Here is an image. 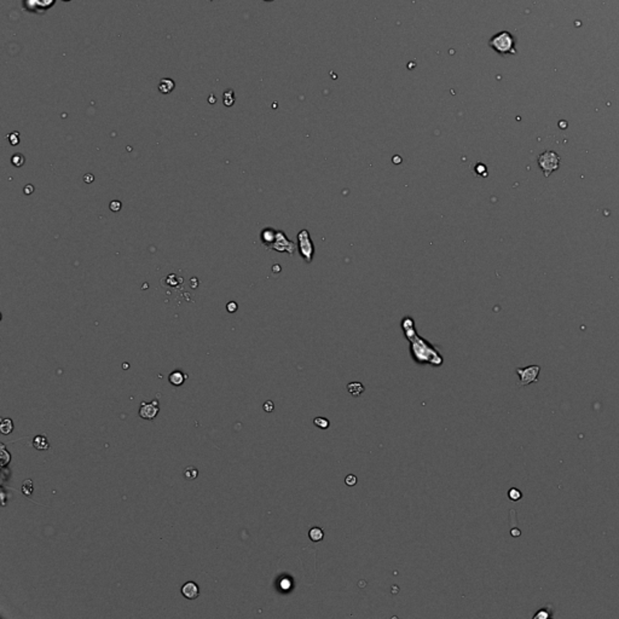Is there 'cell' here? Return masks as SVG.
Masks as SVG:
<instances>
[{
	"label": "cell",
	"mask_w": 619,
	"mask_h": 619,
	"mask_svg": "<svg viewBox=\"0 0 619 619\" xmlns=\"http://www.w3.org/2000/svg\"><path fill=\"white\" fill-rule=\"evenodd\" d=\"M490 48L500 54H517L515 50V38L509 32L503 31L497 33L490 39Z\"/></svg>",
	"instance_id": "obj_1"
},
{
	"label": "cell",
	"mask_w": 619,
	"mask_h": 619,
	"mask_svg": "<svg viewBox=\"0 0 619 619\" xmlns=\"http://www.w3.org/2000/svg\"><path fill=\"white\" fill-rule=\"evenodd\" d=\"M537 162H538L539 168L543 172L545 178H548L550 174L559 170L561 165V159L558 152L553 151V150H545L539 155Z\"/></svg>",
	"instance_id": "obj_2"
},
{
	"label": "cell",
	"mask_w": 619,
	"mask_h": 619,
	"mask_svg": "<svg viewBox=\"0 0 619 619\" xmlns=\"http://www.w3.org/2000/svg\"><path fill=\"white\" fill-rule=\"evenodd\" d=\"M298 250L304 259L305 263L310 264L313 260L315 255V244L311 239L310 234L307 230H301L298 234Z\"/></svg>",
	"instance_id": "obj_3"
},
{
	"label": "cell",
	"mask_w": 619,
	"mask_h": 619,
	"mask_svg": "<svg viewBox=\"0 0 619 619\" xmlns=\"http://www.w3.org/2000/svg\"><path fill=\"white\" fill-rule=\"evenodd\" d=\"M541 373L539 365H528L525 368H518L517 374L519 375V386H528L531 383L538 382V375Z\"/></svg>",
	"instance_id": "obj_4"
},
{
	"label": "cell",
	"mask_w": 619,
	"mask_h": 619,
	"mask_svg": "<svg viewBox=\"0 0 619 619\" xmlns=\"http://www.w3.org/2000/svg\"><path fill=\"white\" fill-rule=\"evenodd\" d=\"M270 249L277 250V252L281 253L287 252L288 254L293 255L294 250H295V243L293 241H290L283 231H277L276 239H275L274 244L270 247Z\"/></svg>",
	"instance_id": "obj_5"
},
{
	"label": "cell",
	"mask_w": 619,
	"mask_h": 619,
	"mask_svg": "<svg viewBox=\"0 0 619 619\" xmlns=\"http://www.w3.org/2000/svg\"><path fill=\"white\" fill-rule=\"evenodd\" d=\"M160 408L157 400H154L152 403H142L141 409H139V416L144 420H154L159 414Z\"/></svg>",
	"instance_id": "obj_6"
},
{
	"label": "cell",
	"mask_w": 619,
	"mask_h": 619,
	"mask_svg": "<svg viewBox=\"0 0 619 619\" xmlns=\"http://www.w3.org/2000/svg\"><path fill=\"white\" fill-rule=\"evenodd\" d=\"M54 4V0H24V7L32 12H39V10L45 11Z\"/></svg>",
	"instance_id": "obj_7"
},
{
	"label": "cell",
	"mask_w": 619,
	"mask_h": 619,
	"mask_svg": "<svg viewBox=\"0 0 619 619\" xmlns=\"http://www.w3.org/2000/svg\"><path fill=\"white\" fill-rule=\"evenodd\" d=\"M182 594L185 599L195 600L197 599L198 594H200V589H198L196 583L188 582L182 587Z\"/></svg>",
	"instance_id": "obj_8"
},
{
	"label": "cell",
	"mask_w": 619,
	"mask_h": 619,
	"mask_svg": "<svg viewBox=\"0 0 619 619\" xmlns=\"http://www.w3.org/2000/svg\"><path fill=\"white\" fill-rule=\"evenodd\" d=\"M276 236H277L276 230H274V229H271V228H266L261 231L260 238L264 246H265L266 248H270L272 244H274L275 239H276Z\"/></svg>",
	"instance_id": "obj_9"
},
{
	"label": "cell",
	"mask_w": 619,
	"mask_h": 619,
	"mask_svg": "<svg viewBox=\"0 0 619 619\" xmlns=\"http://www.w3.org/2000/svg\"><path fill=\"white\" fill-rule=\"evenodd\" d=\"M33 446H34L37 450H40V451H44V450H48L50 448V444H48V438H46L45 434L42 435H37L34 439H33Z\"/></svg>",
	"instance_id": "obj_10"
},
{
	"label": "cell",
	"mask_w": 619,
	"mask_h": 619,
	"mask_svg": "<svg viewBox=\"0 0 619 619\" xmlns=\"http://www.w3.org/2000/svg\"><path fill=\"white\" fill-rule=\"evenodd\" d=\"M364 389V386L361 382H351L347 384V391L353 397H359V395L363 394Z\"/></svg>",
	"instance_id": "obj_11"
},
{
	"label": "cell",
	"mask_w": 619,
	"mask_h": 619,
	"mask_svg": "<svg viewBox=\"0 0 619 619\" xmlns=\"http://www.w3.org/2000/svg\"><path fill=\"white\" fill-rule=\"evenodd\" d=\"M185 379H187V376L182 372H173L170 375V378H168V380H170V382L173 386H181V384L184 383Z\"/></svg>",
	"instance_id": "obj_12"
},
{
	"label": "cell",
	"mask_w": 619,
	"mask_h": 619,
	"mask_svg": "<svg viewBox=\"0 0 619 619\" xmlns=\"http://www.w3.org/2000/svg\"><path fill=\"white\" fill-rule=\"evenodd\" d=\"M174 89V83L171 80V79H162L160 81V85H159V90L161 94H170V92L173 91Z\"/></svg>",
	"instance_id": "obj_13"
},
{
	"label": "cell",
	"mask_w": 619,
	"mask_h": 619,
	"mask_svg": "<svg viewBox=\"0 0 619 619\" xmlns=\"http://www.w3.org/2000/svg\"><path fill=\"white\" fill-rule=\"evenodd\" d=\"M309 537L312 542H321L324 537V531L321 527H312L309 531Z\"/></svg>",
	"instance_id": "obj_14"
},
{
	"label": "cell",
	"mask_w": 619,
	"mask_h": 619,
	"mask_svg": "<svg viewBox=\"0 0 619 619\" xmlns=\"http://www.w3.org/2000/svg\"><path fill=\"white\" fill-rule=\"evenodd\" d=\"M0 430L2 434H10L13 430V422L10 419H2L0 424Z\"/></svg>",
	"instance_id": "obj_15"
},
{
	"label": "cell",
	"mask_w": 619,
	"mask_h": 619,
	"mask_svg": "<svg viewBox=\"0 0 619 619\" xmlns=\"http://www.w3.org/2000/svg\"><path fill=\"white\" fill-rule=\"evenodd\" d=\"M21 490H22V493H23L24 496H27V497L32 495L33 490H34V486H33V481L31 480V479H27V480L23 481Z\"/></svg>",
	"instance_id": "obj_16"
},
{
	"label": "cell",
	"mask_w": 619,
	"mask_h": 619,
	"mask_svg": "<svg viewBox=\"0 0 619 619\" xmlns=\"http://www.w3.org/2000/svg\"><path fill=\"white\" fill-rule=\"evenodd\" d=\"M313 424H315L316 427L321 428V429H327V428H329V426H331L329 420L326 419V417H321V416L316 417V419L313 420Z\"/></svg>",
	"instance_id": "obj_17"
},
{
	"label": "cell",
	"mask_w": 619,
	"mask_h": 619,
	"mask_svg": "<svg viewBox=\"0 0 619 619\" xmlns=\"http://www.w3.org/2000/svg\"><path fill=\"white\" fill-rule=\"evenodd\" d=\"M508 498L511 501H514V502L522 500V498H523V492L520 491L519 489H517V487H512V489L508 491Z\"/></svg>",
	"instance_id": "obj_18"
},
{
	"label": "cell",
	"mask_w": 619,
	"mask_h": 619,
	"mask_svg": "<svg viewBox=\"0 0 619 619\" xmlns=\"http://www.w3.org/2000/svg\"><path fill=\"white\" fill-rule=\"evenodd\" d=\"M198 476V472L196 468L193 467H188L185 468L184 471V478L188 479V480H192V479H196Z\"/></svg>",
	"instance_id": "obj_19"
},
{
	"label": "cell",
	"mask_w": 619,
	"mask_h": 619,
	"mask_svg": "<svg viewBox=\"0 0 619 619\" xmlns=\"http://www.w3.org/2000/svg\"><path fill=\"white\" fill-rule=\"evenodd\" d=\"M550 617H553V613L550 612L549 610H547V609L538 610V612H537L536 615L533 616L534 619H548V618H550Z\"/></svg>",
	"instance_id": "obj_20"
},
{
	"label": "cell",
	"mask_w": 619,
	"mask_h": 619,
	"mask_svg": "<svg viewBox=\"0 0 619 619\" xmlns=\"http://www.w3.org/2000/svg\"><path fill=\"white\" fill-rule=\"evenodd\" d=\"M24 160L26 159H24V156L22 154H15L12 157H11V162H12L13 166H16V167H21V166H23Z\"/></svg>",
	"instance_id": "obj_21"
},
{
	"label": "cell",
	"mask_w": 619,
	"mask_h": 619,
	"mask_svg": "<svg viewBox=\"0 0 619 619\" xmlns=\"http://www.w3.org/2000/svg\"><path fill=\"white\" fill-rule=\"evenodd\" d=\"M357 481H358V479H357V476H353V474H348V476L345 478V484L347 485V486H354V485L357 484Z\"/></svg>",
	"instance_id": "obj_22"
},
{
	"label": "cell",
	"mask_w": 619,
	"mask_h": 619,
	"mask_svg": "<svg viewBox=\"0 0 619 619\" xmlns=\"http://www.w3.org/2000/svg\"><path fill=\"white\" fill-rule=\"evenodd\" d=\"M7 138H9L10 144H12V145H17L20 143V136H18V133H11V135L7 136Z\"/></svg>",
	"instance_id": "obj_23"
},
{
	"label": "cell",
	"mask_w": 619,
	"mask_h": 619,
	"mask_svg": "<svg viewBox=\"0 0 619 619\" xmlns=\"http://www.w3.org/2000/svg\"><path fill=\"white\" fill-rule=\"evenodd\" d=\"M109 207H110V209L113 212H119L120 209H121L122 204H121V202H120V201H111L110 204H109Z\"/></svg>",
	"instance_id": "obj_24"
},
{
	"label": "cell",
	"mask_w": 619,
	"mask_h": 619,
	"mask_svg": "<svg viewBox=\"0 0 619 619\" xmlns=\"http://www.w3.org/2000/svg\"><path fill=\"white\" fill-rule=\"evenodd\" d=\"M274 409H275L274 402H271V400H267V402L264 403V410H265L266 413H272V411H274Z\"/></svg>",
	"instance_id": "obj_25"
},
{
	"label": "cell",
	"mask_w": 619,
	"mask_h": 619,
	"mask_svg": "<svg viewBox=\"0 0 619 619\" xmlns=\"http://www.w3.org/2000/svg\"><path fill=\"white\" fill-rule=\"evenodd\" d=\"M226 309H228V311L230 313L236 312V311H237V304H236L235 301H230L228 305H226Z\"/></svg>",
	"instance_id": "obj_26"
},
{
	"label": "cell",
	"mask_w": 619,
	"mask_h": 619,
	"mask_svg": "<svg viewBox=\"0 0 619 619\" xmlns=\"http://www.w3.org/2000/svg\"><path fill=\"white\" fill-rule=\"evenodd\" d=\"M84 182L92 183L94 182V176H92V174H86V176H84Z\"/></svg>",
	"instance_id": "obj_27"
},
{
	"label": "cell",
	"mask_w": 619,
	"mask_h": 619,
	"mask_svg": "<svg viewBox=\"0 0 619 619\" xmlns=\"http://www.w3.org/2000/svg\"><path fill=\"white\" fill-rule=\"evenodd\" d=\"M512 534H513V536H519V534H520V531H519V530H517V528H515V530H512Z\"/></svg>",
	"instance_id": "obj_28"
},
{
	"label": "cell",
	"mask_w": 619,
	"mask_h": 619,
	"mask_svg": "<svg viewBox=\"0 0 619 619\" xmlns=\"http://www.w3.org/2000/svg\"><path fill=\"white\" fill-rule=\"evenodd\" d=\"M265 1H272V0H265Z\"/></svg>",
	"instance_id": "obj_29"
},
{
	"label": "cell",
	"mask_w": 619,
	"mask_h": 619,
	"mask_svg": "<svg viewBox=\"0 0 619 619\" xmlns=\"http://www.w3.org/2000/svg\"><path fill=\"white\" fill-rule=\"evenodd\" d=\"M64 1H68V0H64Z\"/></svg>",
	"instance_id": "obj_30"
}]
</instances>
